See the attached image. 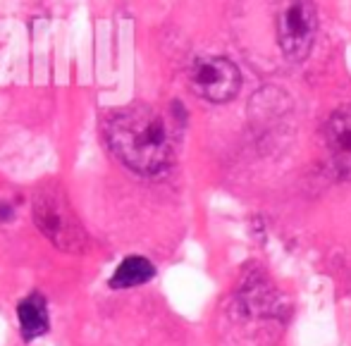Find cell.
Returning a JSON list of instances; mask_svg holds the SVG:
<instances>
[{
    "label": "cell",
    "instance_id": "7",
    "mask_svg": "<svg viewBox=\"0 0 351 346\" xmlns=\"http://www.w3.org/2000/svg\"><path fill=\"white\" fill-rule=\"evenodd\" d=\"M156 277V268L143 256H127L110 277L112 289H134Z\"/></svg>",
    "mask_w": 351,
    "mask_h": 346
},
{
    "label": "cell",
    "instance_id": "6",
    "mask_svg": "<svg viewBox=\"0 0 351 346\" xmlns=\"http://www.w3.org/2000/svg\"><path fill=\"white\" fill-rule=\"evenodd\" d=\"M17 323L24 342H34L36 337L48 332L51 328V315H48V304L41 294H29L19 301L17 306Z\"/></svg>",
    "mask_w": 351,
    "mask_h": 346
},
{
    "label": "cell",
    "instance_id": "2",
    "mask_svg": "<svg viewBox=\"0 0 351 346\" xmlns=\"http://www.w3.org/2000/svg\"><path fill=\"white\" fill-rule=\"evenodd\" d=\"M32 215L38 232L48 236L58 249L62 251H84L86 246V232L79 222L77 212L58 184H41L34 191L32 199Z\"/></svg>",
    "mask_w": 351,
    "mask_h": 346
},
{
    "label": "cell",
    "instance_id": "5",
    "mask_svg": "<svg viewBox=\"0 0 351 346\" xmlns=\"http://www.w3.org/2000/svg\"><path fill=\"white\" fill-rule=\"evenodd\" d=\"M325 146L335 170L344 177H351V106L332 112L325 127Z\"/></svg>",
    "mask_w": 351,
    "mask_h": 346
},
{
    "label": "cell",
    "instance_id": "4",
    "mask_svg": "<svg viewBox=\"0 0 351 346\" xmlns=\"http://www.w3.org/2000/svg\"><path fill=\"white\" fill-rule=\"evenodd\" d=\"M189 88L208 103H227L239 93L241 74L232 60L222 55H201L186 72Z\"/></svg>",
    "mask_w": 351,
    "mask_h": 346
},
{
    "label": "cell",
    "instance_id": "1",
    "mask_svg": "<svg viewBox=\"0 0 351 346\" xmlns=\"http://www.w3.org/2000/svg\"><path fill=\"white\" fill-rule=\"evenodd\" d=\"M106 141L112 156L136 175H158L175 160V127L146 103L112 110L106 120Z\"/></svg>",
    "mask_w": 351,
    "mask_h": 346
},
{
    "label": "cell",
    "instance_id": "3",
    "mask_svg": "<svg viewBox=\"0 0 351 346\" xmlns=\"http://www.w3.org/2000/svg\"><path fill=\"white\" fill-rule=\"evenodd\" d=\"M278 46L287 60L308 58L318 36V8L313 0H270Z\"/></svg>",
    "mask_w": 351,
    "mask_h": 346
}]
</instances>
